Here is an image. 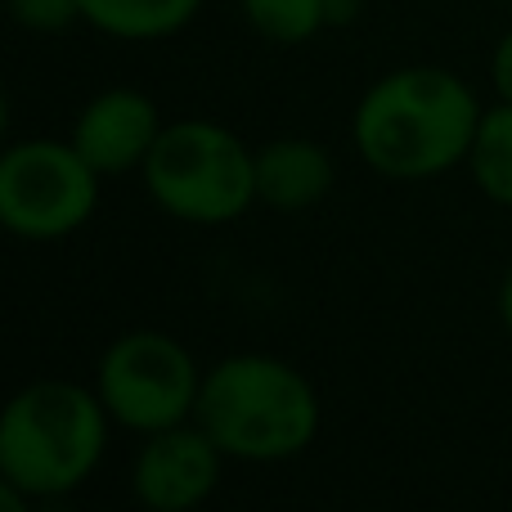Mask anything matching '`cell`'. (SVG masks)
Listing matches in <instances>:
<instances>
[{"label":"cell","mask_w":512,"mask_h":512,"mask_svg":"<svg viewBox=\"0 0 512 512\" xmlns=\"http://www.w3.org/2000/svg\"><path fill=\"white\" fill-rule=\"evenodd\" d=\"M481 99L459 72L436 63L391 68L360 95L351 144L369 171L387 180H436L468 167L481 126Z\"/></svg>","instance_id":"6da1fadb"},{"label":"cell","mask_w":512,"mask_h":512,"mask_svg":"<svg viewBox=\"0 0 512 512\" xmlns=\"http://www.w3.org/2000/svg\"><path fill=\"white\" fill-rule=\"evenodd\" d=\"M194 423L234 463H288L315 445L324 405L297 364L239 351L203 373Z\"/></svg>","instance_id":"7a4b0ae2"},{"label":"cell","mask_w":512,"mask_h":512,"mask_svg":"<svg viewBox=\"0 0 512 512\" xmlns=\"http://www.w3.org/2000/svg\"><path fill=\"white\" fill-rule=\"evenodd\" d=\"M108 409L95 387L36 378L0 414V481L32 499H63L95 477L108 450Z\"/></svg>","instance_id":"3957f363"},{"label":"cell","mask_w":512,"mask_h":512,"mask_svg":"<svg viewBox=\"0 0 512 512\" xmlns=\"http://www.w3.org/2000/svg\"><path fill=\"white\" fill-rule=\"evenodd\" d=\"M140 176L153 203L180 225H230L256 207V153L212 117L162 126Z\"/></svg>","instance_id":"277c9868"},{"label":"cell","mask_w":512,"mask_h":512,"mask_svg":"<svg viewBox=\"0 0 512 512\" xmlns=\"http://www.w3.org/2000/svg\"><path fill=\"white\" fill-rule=\"evenodd\" d=\"M203 373L180 337L162 328H131L113 337L95 360V382L108 418L126 432H167V427L194 423Z\"/></svg>","instance_id":"5b68a950"},{"label":"cell","mask_w":512,"mask_h":512,"mask_svg":"<svg viewBox=\"0 0 512 512\" xmlns=\"http://www.w3.org/2000/svg\"><path fill=\"white\" fill-rule=\"evenodd\" d=\"M99 185L72 140H18L0 158V221L23 243H63L90 225Z\"/></svg>","instance_id":"8992f818"},{"label":"cell","mask_w":512,"mask_h":512,"mask_svg":"<svg viewBox=\"0 0 512 512\" xmlns=\"http://www.w3.org/2000/svg\"><path fill=\"white\" fill-rule=\"evenodd\" d=\"M225 454L198 423L144 436L131 459V495L149 512H194L216 495Z\"/></svg>","instance_id":"52a82bcc"},{"label":"cell","mask_w":512,"mask_h":512,"mask_svg":"<svg viewBox=\"0 0 512 512\" xmlns=\"http://www.w3.org/2000/svg\"><path fill=\"white\" fill-rule=\"evenodd\" d=\"M162 113L144 90L135 86H108L81 104L77 122H72L68 140L81 149V158L99 171V176H131L144 171L153 144L162 135Z\"/></svg>","instance_id":"ba28073f"},{"label":"cell","mask_w":512,"mask_h":512,"mask_svg":"<svg viewBox=\"0 0 512 512\" xmlns=\"http://www.w3.org/2000/svg\"><path fill=\"white\" fill-rule=\"evenodd\" d=\"M337 185L333 153L306 135H279L256 149V203L297 216L319 207Z\"/></svg>","instance_id":"9c48e42d"},{"label":"cell","mask_w":512,"mask_h":512,"mask_svg":"<svg viewBox=\"0 0 512 512\" xmlns=\"http://www.w3.org/2000/svg\"><path fill=\"white\" fill-rule=\"evenodd\" d=\"M203 0H81V23L113 41H167L198 18Z\"/></svg>","instance_id":"30bf717a"},{"label":"cell","mask_w":512,"mask_h":512,"mask_svg":"<svg viewBox=\"0 0 512 512\" xmlns=\"http://www.w3.org/2000/svg\"><path fill=\"white\" fill-rule=\"evenodd\" d=\"M468 171L490 203L512 212V104H504V99L481 113L477 140H472L468 153Z\"/></svg>","instance_id":"8fae6325"},{"label":"cell","mask_w":512,"mask_h":512,"mask_svg":"<svg viewBox=\"0 0 512 512\" xmlns=\"http://www.w3.org/2000/svg\"><path fill=\"white\" fill-rule=\"evenodd\" d=\"M243 18L270 45H306L328 23V0H239Z\"/></svg>","instance_id":"7c38bea8"},{"label":"cell","mask_w":512,"mask_h":512,"mask_svg":"<svg viewBox=\"0 0 512 512\" xmlns=\"http://www.w3.org/2000/svg\"><path fill=\"white\" fill-rule=\"evenodd\" d=\"M5 9L32 36H59L81 23V0H5Z\"/></svg>","instance_id":"4fadbf2b"},{"label":"cell","mask_w":512,"mask_h":512,"mask_svg":"<svg viewBox=\"0 0 512 512\" xmlns=\"http://www.w3.org/2000/svg\"><path fill=\"white\" fill-rule=\"evenodd\" d=\"M490 86H495V95L512 104V27L495 41V50H490Z\"/></svg>","instance_id":"5bb4252c"},{"label":"cell","mask_w":512,"mask_h":512,"mask_svg":"<svg viewBox=\"0 0 512 512\" xmlns=\"http://www.w3.org/2000/svg\"><path fill=\"white\" fill-rule=\"evenodd\" d=\"M0 499H5V512H36V504H41L27 490H18L14 481H0Z\"/></svg>","instance_id":"9a60e30c"},{"label":"cell","mask_w":512,"mask_h":512,"mask_svg":"<svg viewBox=\"0 0 512 512\" xmlns=\"http://www.w3.org/2000/svg\"><path fill=\"white\" fill-rule=\"evenodd\" d=\"M495 306H499V324L512 333V270L504 274V283H499V297H495Z\"/></svg>","instance_id":"2e32d148"}]
</instances>
